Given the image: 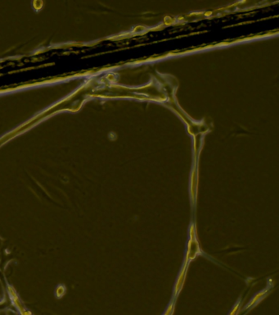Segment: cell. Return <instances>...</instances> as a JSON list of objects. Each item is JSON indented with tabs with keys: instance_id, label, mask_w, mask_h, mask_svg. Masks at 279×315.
I'll return each mask as SVG.
<instances>
[{
	"instance_id": "cell-1",
	"label": "cell",
	"mask_w": 279,
	"mask_h": 315,
	"mask_svg": "<svg viewBox=\"0 0 279 315\" xmlns=\"http://www.w3.org/2000/svg\"><path fill=\"white\" fill-rule=\"evenodd\" d=\"M200 248L198 244L196 238L195 239H189L188 244V249H187V254H186L185 262L188 263L195 259L197 256L198 254H200Z\"/></svg>"
},
{
	"instance_id": "cell-2",
	"label": "cell",
	"mask_w": 279,
	"mask_h": 315,
	"mask_svg": "<svg viewBox=\"0 0 279 315\" xmlns=\"http://www.w3.org/2000/svg\"><path fill=\"white\" fill-rule=\"evenodd\" d=\"M187 265H188V263L184 262V264H183L182 269H181V272L178 277L177 282H176V284L174 286V295L177 296L178 295V293L180 292V290H182V287L183 286V283H184V280H185L186 277V272H187Z\"/></svg>"
},
{
	"instance_id": "cell-3",
	"label": "cell",
	"mask_w": 279,
	"mask_h": 315,
	"mask_svg": "<svg viewBox=\"0 0 279 315\" xmlns=\"http://www.w3.org/2000/svg\"><path fill=\"white\" fill-rule=\"evenodd\" d=\"M265 293H266V291H261L260 293H258V294H257V295L251 300V302L249 303V305H247V308L251 307L252 305H254L255 304H256V303L258 302V301H259V300H260V299H261V298L263 297L264 295H265Z\"/></svg>"
},
{
	"instance_id": "cell-4",
	"label": "cell",
	"mask_w": 279,
	"mask_h": 315,
	"mask_svg": "<svg viewBox=\"0 0 279 315\" xmlns=\"http://www.w3.org/2000/svg\"><path fill=\"white\" fill-rule=\"evenodd\" d=\"M189 236H190V239H195L196 238L195 224H192L189 227Z\"/></svg>"
},
{
	"instance_id": "cell-5",
	"label": "cell",
	"mask_w": 279,
	"mask_h": 315,
	"mask_svg": "<svg viewBox=\"0 0 279 315\" xmlns=\"http://www.w3.org/2000/svg\"><path fill=\"white\" fill-rule=\"evenodd\" d=\"M239 308H240V304L237 303L235 306L233 307V309H232V311L230 312L229 315H237V313L239 311Z\"/></svg>"
},
{
	"instance_id": "cell-6",
	"label": "cell",
	"mask_w": 279,
	"mask_h": 315,
	"mask_svg": "<svg viewBox=\"0 0 279 315\" xmlns=\"http://www.w3.org/2000/svg\"><path fill=\"white\" fill-rule=\"evenodd\" d=\"M174 303L170 304V305H169V307H168L167 309H166V311L165 312V313H164V315H171L172 314L173 310H174Z\"/></svg>"
}]
</instances>
